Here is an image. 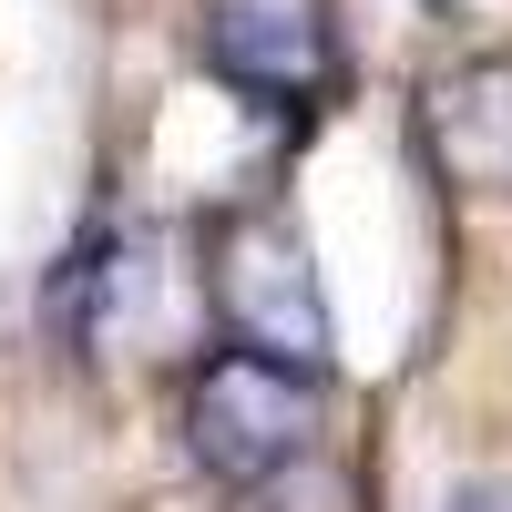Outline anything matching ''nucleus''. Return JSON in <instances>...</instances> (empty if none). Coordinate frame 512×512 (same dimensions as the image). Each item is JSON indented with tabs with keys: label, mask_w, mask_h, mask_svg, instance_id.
<instances>
[{
	"label": "nucleus",
	"mask_w": 512,
	"mask_h": 512,
	"mask_svg": "<svg viewBox=\"0 0 512 512\" xmlns=\"http://www.w3.org/2000/svg\"><path fill=\"white\" fill-rule=\"evenodd\" d=\"M318 431V369H287L267 349H216L185 379V451L216 492H267L297 472V451Z\"/></svg>",
	"instance_id": "obj_1"
},
{
	"label": "nucleus",
	"mask_w": 512,
	"mask_h": 512,
	"mask_svg": "<svg viewBox=\"0 0 512 512\" xmlns=\"http://www.w3.org/2000/svg\"><path fill=\"white\" fill-rule=\"evenodd\" d=\"M205 287H216L226 338L267 349L287 369H328V297H318V256L297 236L287 205H246L205 236Z\"/></svg>",
	"instance_id": "obj_2"
},
{
	"label": "nucleus",
	"mask_w": 512,
	"mask_h": 512,
	"mask_svg": "<svg viewBox=\"0 0 512 512\" xmlns=\"http://www.w3.org/2000/svg\"><path fill=\"white\" fill-rule=\"evenodd\" d=\"M205 62H216V82H236L246 103L308 113L338 82L328 0H205Z\"/></svg>",
	"instance_id": "obj_3"
},
{
	"label": "nucleus",
	"mask_w": 512,
	"mask_h": 512,
	"mask_svg": "<svg viewBox=\"0 0 512 512\" xmlns=\"http://www.w3.org/2000/svg\"><path fill=\"white\" fill-rule=\"evenodd\" d=\"M420 154L451 195H512V52L441 62L420 82Z\"/></svg>",
	"instance_id": "obj_4"
},
{
	"label": "nucleus",
	"mask_w": 512,
	"mask_h": 512,
	"mask_svg": "<svg viewBox=\"0 0 512 512\" xmlns=\"http://www.w3.org/2000/svg\"><path fill=\"white\" fill-rule=\"evenodd\" d=\"M451 512H512V482H461Z\"/></svg>",
	"instance_id": "obj_5"
},
{
	"label": "nucleus",
	"mask_w": 512,
	"mask_h": 512,
	"mask_svg": "<svg viewBox=\"0 0 512 512\" xmlns=\"http://www.w3.org/2000/svg\"><path fill=\"white\" fill-rule=\"evenodd\" d=\"M441 11H461V0H441Z\"/></svg>",
	"instance_id": "obj_6"
}]
</instances>
